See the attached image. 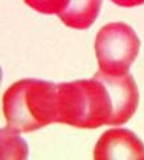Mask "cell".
I'll use <instances>...</instances> for the list:
<instances>
[{
	"label": "cell",
	"instance_id": "1",
	"mask_svg": "<svg viewBox=\"0 0 144 160\" xmlns=\"http://www.w3.org/2000/svg\"><path fill=\"white\" fill-rule=\"evenodd\" d=\"M3 112L7 124L20 134L58 123L57 83L37 78L12 83L3 95Z\"/></svg>",
	"mask_w": 144,
	"mask_h": 160
},
{
	"label": "cell",
	"instance_id": "2",
	"mask_svg": "<svg viewBox=\"0 0 144 160\" xmlns=\"http://www.w3.org/2000/svg\"><path fill=\"white\" fill-rule=\"evenodd\" d=\"M58 123L77 128L110 126L111 102L98 78L57 83Z\"/></svg>",
	"mask_w": 144,
	"mask_h": 160
},
{
	"label": "cell",
	"instance_id": "3",
	"mask_svg": "<svg viewBox=\"0 0 144 160\" xmlns=\"http://www.w3.org/2000/svg\"><path fill=\"white\" fill-rule=\"evenodd\" d=\"M94 49L101 72L126 74L139 54L140 40L131 25L108 22L98 31Z\"/></svg>",
	"mask_w": 144,
	"mask_h": 160
},
{
	"label": "cell",
	"instance_id": "4",
	"mask_svg": "<svg viewBox=\"0 0 144 160\" xmlns=\"http://www.w3.org/2000/svg\"><path fill=\"white\" fill-rule=\"evenodd\" d=\"M94 77L98 78L106 88L111 102L110 126H122L134 117L139 106V90L130 73L106 74L98 70Z\"/></svg>",
	"mask_w": 144,
	"mask_h": 160
},
{
	"label": "cell",
	"instance_id": "5",
	"mask_svg": "<svg viewBox=\"0 0 144 160\" xmlns=\"http://www.w3.org/2000/svg\"><path fill=\"white\" fill-rule=\"evenodd\" d=\"M93 158L108 159H144V143L128 128H110L95 143Z\"/></svg>",
	"mask_w": 144,
	"mask_h": 160
},
{
	"label": "cell",
	"instance_id": "6",
	"mask_svg": "<svg viewBox=\"0 0 144 160\" xmlns=\"http://www.w3.org/2000/svg\"><path fill=\"white\" fill-rule=\"evenodd\" d=\"M103 0H67L65 9L57 16L69 28L87 29L101 12Z\"/></svg>",
	"mask_w": 144,
	"mask_h": 160
},
{
	"label": "cell",
	"instance_id": "7",
	"mask_svg": "<svg viewBox=\"0 0 144 160\" xmlns=\"http://www.w3.org/2000/svg\"><path fill=\"white\" fill-rule=\"evenodd\" d=\"M28 156V146L11 126L2 128V158L3 159H25Z\"/></svg>",
	"mask_w": 144,
	"mask_h": 160
},
{
	"label": "cell",
	"instance_id": "8",
	"mask_svg": "<svg viewBox=\"0 0 144 160\" xmlns=\"http://www.w3.org/2000/svg\"><path fill=\"white\" fill-rule=\"evenodd\" d=\"M24 3L38 13L58 15L65 9L67 0H24Z\"/></svg>",
	"mask_w": 144,
	"mask_h": 160
},
{
	"label": "cell",
	"instance_id": "9",
	"mask_svg": "<svg viewBox=\"0 0 144 160\" xmlns=\"http://www.w3.org/2000/svg\"><path fill=\"white\" fill-rule=\"evenodd\" d=\"M111 2L119 5V7H124V8H132L136 7V5L144 4V0H111Z\"/></svg>",
	"mask_w": 144,
	"mask_h": 160
}]
</instances>
